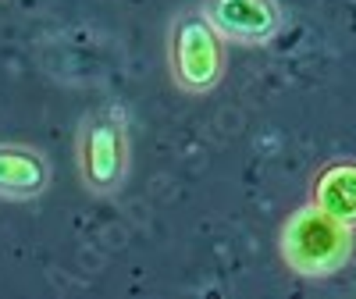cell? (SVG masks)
<instances>
[{
	"label": "cell",
	"mask_w": 356,
	"mask_h": 299,
	"mask_svg": "<svg viewBox=\"0 0 356 299\" xmlns=\"http://www.w3.org/2000/svg\"><path fill=\"white\" fill-rule=\"evenodd\" d=\"M50 157L33 143H0V200L29 203L50 189Z\"/></svg>",
	"instance_id": "5b68a950"
},
{
	"label": "cell",
	"mask_w": 356,
	"mask_h": 299,
	"mask_svg": "<svg viewBox=\"0 0 356 299\" xmlns=\"http://www.w3.org/2000/svg\"><path fill=\"white\" fill-rule=\"evenodd\" d=\"M225 40L214 33L200 4L178 8L168 25V79L178 93L186 97H207L225 82L228 72V54Z\"/></svg>",
	"instance_id": "3957f363"
},
{
	"label": "cell",
	"mask_w": 356,
	"mask_h": 299,
	"mask_svg": "<svg viewBox=\"0 0 356 299\" xmlns=\"http://www.w3.org/2000/svg\"><path fill=\"white\" fill-rule=\"evenodd\" d=\"M79 182L93 196H118L132 168V125L122 104L93 107L75 132Z\"/></svg>",
	"instance_id": "7a4b0ae2"
},
{
	"label": "cell",
	"mask_w": 356,
	"mask_h": 299,
	"mask_svg": "<svg viewBox=\"0 0 356 299\" xmlns=\"http://www.w3.org/2000/svg\"><path fill=\"white\" fill-rule=\"evenodd\" d=\"M356 257V228L324 214L317 203H300L278 228V260L296 278H335Z\"/></svg>",
	"instance_id": "6da1fadb"
},
{
	"label": "cell",
	"mask_w": 356,
	"mask_h": 299,
	"mask_svg": "<svg viewBox=\"0 0 356 299\" xmlns=\"http://www.w3.org/2000/svg\"><path fill=\"white\" fill-rule=\"evenodd\" d=\"M200 11L232 47H267L285 29L278 0H200Z\"/></svg>",
	"instance_id": "277c9868"
},
{
	"label": "cell",
	"mask_w": 356,
	"mask_h": 299,
	"mask_svg": "<svg viewBox=\"0 0 356 299\" xmlns=\"http://www.w3.org/2000/svg\"><path fill=\"white\" fill-rule=\"evenodd\" d=\"M310 203L356 228V157H328L310 178Z\"/></svg>",
	"instance_id": "8992f818"
}]
</instances>
